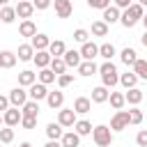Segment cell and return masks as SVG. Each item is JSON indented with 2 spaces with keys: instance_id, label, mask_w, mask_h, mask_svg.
I'll return each instance as SVG.
<instances>
[{
  "instance_id": "51",
  "label": "cell",
  "mask_w": 147,
  "mask_h": 147,
  "mask_svg": "<svg viewBox=\"0 0 147 147\" xmlns=\"http://www.w3.org/2000/svg\"><path fill=\"white\" fill-rule=\"evenodd\" d=\"M140 21H142V25H145V30H147V14H142V18H140Z\"/></svg>"
},
{
  "instance_id": "30",
  "label": "cell",
  "mask_w": 147,
  "mask_h": 147,
  "mask_svg": "<svg viewBox=\"0 0 147 147\" xmlns=\"http://www.w3.org/2000/svg\"><path fill=\"white\" fill-rule=\"evenodd\" d=\"M119 60H122V62H124L126 67H133V62L138 60V53H136L133 48H129V46H126V48H124V51L119 53Z\"/></svg>"
},
{
  "instance_id": "10",
  "label": "cell",
  "mask_w": 147,
  "mask_h": 147,
  "mask_svg": "<svg viewBox=\"0 0 147 147\" xmlns=\"http://www.w3.org/2000/svg\"><path fill=\"white\" fill-rule=\"evenodd\" d=\"M14 9H16V16L25 21V18H30V16H32V11H34V5H32V2H25V0H21V2H16V7H14Z\"/></svg>"
},
{
  "instance_id": "44",
  "label": "cell",
  "mask_w": 147,
  "mask_h": 147,
  "mask_svg": "<svg viewBox=\"0 0 147 147\" xmlns=\"http://www.w3.org/2000/svg\"><path fill=\"white\" fill-rule=\"evenodd\" d=\"M136 145H138V147H147V129L138 131V136H136Z\"/></svg>"
},
{
  "instance_id": "54",
  "label": "cell",
  "mask_w": 147,
  "mask_h": 147,
  "mask_svg": "<svg viewBox=\"0 0 147 147\" xmlns=\"http://www.w3.org/2000/svg\"><path fill=\"white\" fill-rule=\"evenodd\" d=\"M7 2H9V0H0V7H5V5H7Z\"/></svg>"
},
{
  "instance_id": "14",
  "label": "cell",
  "mask_w": 147,
  "mask_h": 147,
  "mask_svg": "<svg viewBox=\"0 0 147 147\" xmlns=\"http://www.w3.org/2000/svg\"><path fill=\"white\" fill-rule=\"evenodd\" d=\"M32 60H34V64H37L39 69H44V67H48V64H51V60H53V55H51L48 51H34V55H32Z\"/></svg>"
},
{
  "instance_id": "56",
  "label": "cell",
  "mask_w": 147,
  "mask_h": 147,
  "mask_svg": "<svg viewBox=\"0 0 147 147\" xmlns=\"http://www.w3.org/2000/svg\"><path fill=\"white\" fill-rule=\"evenodd\" d=\"M16 2H21V0H16Z\"/></svg>"
},
{
  "instance_id": "49",
  "label": "cell",
  "mask_w": 147,
  "mask_h": 147,
  "mask_svg": "<svg viewBox=\"0 0 147 147\" xmlns=\"http://www.w3.org/2000/svg\"><path fill=\"white\" fill-rule=\"evenodd\" d=\"M44 147H62V142H60V140H48Z\"/></svg>"
},
{
  "instance_id": "50",
  "label": "cell",
  "mask_w": 147,
  "mask_h": 147,
  "mask_svg": "<svg viewBox=\"0 0 147 147\" xmlns=\"http://www.w3.org/2000/svg\"><path fill=\"white\" fill-rule=\"evenodd\" d=\"M140 41H142V46H147V30L142 32V37H140Z\"/></svg>"
},
{
  "instance_id": "16",
  "label": "cell",
  "mask_w": 147,
  "mask_h": 147,
  "mask_svg": "<svg viewBox=\"0 0 147 147\" xmlns=\"http://www.w3.org/2000/svg\"><path fill=\"white\" fill-rule=\"evenodd\" d=\"M142 90H138V87H129L126 92H124V99H126V103H131V106H138L140 101H142Z\"/></svg>"
},
{
  "instance_id": "19",
  "label": "cell",
  "mask_w": 147,
  "mask_h": 147,
  "mask_svg": "<svg viewBox=\"0 0 147 147\" xmlns=\"http://www.w3.org/2000/svg\"><path fill=\"white\" fill-rule=\"evenodd\" d=\"M46 103H48L51 108H62V103H64V94H62L60 90L48 92V94H46Z\"/></svg>"
},
{
  "instance_id": "48",
  "label": "cell",
  "mask_w": 147,
  "mask_h": 147,
  "mask_svg": "<svg viewBox=\"0 0 147 147\" xmlns=\"http://www.w3.org/2000/svg\"><path fill=\"white\" fill-rule=\"evenodd\" d=\"M131 5V0H115V7H119V9H126Z\"/></svg>"
},
{
  "instance_id": "21",
  "label": "cell",
  "mask_w": 147,
  "mask_h": 147,
  "mask_svg": "<svg viewBox=\"0 0 147 147\" xmlns=\"http://www.w3.org/2000/svg\"><path fill=\"white\" fill-rule=\"evenodd\" d=\"M18 34H21V37H34V34H37V25H34L30 18H25V21L18 25Z\"/></svg>"
},
{
  "instance_id": "41",
  "label": "cell",
  "mask_w": 147,
  "mask_h": 147,
  "mask_svg": "<svg viewBox=\"0 0 147 147\" xmlns=\"http://www.w3.org/2000/svg\"><path fill=\"white\" fill-rule=\"evenodd\" d=\"M87 37H90V32H87V30H83V28L74 30V41H78V44H85V41H87Z\"/></svg>"
},
{
  "instance_id": "35",
  "label": "cell",
  "mask_w": 147,
  "mask_h": 147,
  "mask_svg": "<svg viewBox=\"0 0 147 147\" xmlns=\"http://www.w3.org/2000/svg\"><path fill=\"white\" fill-rule=\"evenodd\" d=\"M119 83L129 90V87H136V83H138V76L133 74V71H126V74H122L119 76Z\"/></svg>"
},
{
  "instance_id": "43",
  "label": "cell",
  "mask_w": 147,
  "mask_h": 147,
  "mask_svg": "<svg viewBox=\"0 0 147 147\" xmlns=\"http://www.w3.org/2000/svg\"><path fill=\"white\" fill-rule=\"evenodd\" d=\"M21 126L28 129V131L34 129V126H37V117H28V115H23V117H21Z\"/></svg>"
},
{
  "instance_id": "31",
  "label": "cell",
  "mask_w": 147,
  "mask_h": 147,
  "mask_svg": "<svg viewBox=\"0 0 147 147\" xmlns=\"http://www.w3.org/2000/svg\"><path fill=\"white\" fill-rule=\"evenodd\" d=\"M108 101H110V106H113L115 110H122L124 103H126V99H124L122 92H110V94H108Z\"/></svg>"
},
{
  "instance_id": "37",
  "label": "cell",
  "mask_w": 147,
  "mask_h": 147,
  "mask_svg": "<svg viewBox=\"0 0 147 147\" xmlns=\"http://www.w3.org/2000/svg\"><path fill=\"white\" fill-rule=\"evenodd\" d=\"M48 67H51V71H53L55 76H60V74H64V69H67V64H64V60H62V57H53Z\"/></svg>"
},
{
  "instance_id": "18",
  "label": "cell",
  "mask_w": 147,
  "mask_h": 147,
  "mask_svg": "<svg viewBox=\"0 0 147 147\" xmlns=\"http://www.w3.org/2000/svg\"><path fill=\"white\" fill-rule=\"evenodd\" d=\"M32 39V48L34 51H46L48 48V44H51V39H48V34H41V32H37L34 37H30Z\"/></svg>"
},
{
  "instance_id": "9",
  "label": "cell",
  "mask_w": 147,
  "mask_h": 147,
  "mask_svg": "<svg viewBox=\"0 0 147 147\" xmlns=\"http://www.w3.org/2000/svg\"><path fill=\"white\" fill-rule=\"evenodd\" d=\"M78 53H80V57H83V60H94V57L99 55V46H96L94 41H85V44L80 46V51H78Z\"/></svg>"
},
{
  "instance_id": "1",
  "label": "cell",
  "mask_w": 147,
  "mask_h": 147,
  "mask_svg": "<svg viewBox=\"0 0 147 147\" xmlns=\"http://www.w3.org/2000/svg\"><path fill=\"white\" fill-rule=\"evenodd\" d=\"M142 14H145L142 5H140V2H131V5L124 9V14H119V23H122L124 28H133V25L142 18Z\"/></svg>"
},
{
  "instance_id": "20",
  "label": "cell",
  "mask_w": 147,
  "mask_h": 147,
  "mask_svg": "<svg viewBox=\"0 0 147 147\" xmlns=\"http://www.w3.org/2000/svg\"><path fill=\"white\" fill-rule=\"evenodd\" d=\"M90 108H92V99H87V96H78L74 101V113L85 115V113H90Z\"/></svg>"
},
{
  "instance_id": "13",
  "label": "cell",
  "mask_w": 147,
  "mask_h": 147,
  "mask_svg": "<svg viewBox=\"0 0 147 147\" xmlns=\"http://www.w3.org/2000/svg\"><path fill=\"white\" fill-rule=\"evenodd\" d=\"M60 142H62V147H80V136L76 131H67V133H62Z\"/></svg>"
},
{
  "instance_id": "24",
  "label": "cell",
  "mask_w": 147,
  "mask_h": 147,
  "mask_svg": "<svg viewBox=\"0 0 147 147\" xmlns=\"http://www.w3.org/2000/svg\"><path fill=\"white\" fill-rule=\"evenodd\" d=\"M32 83H37V74H34V71L25 69V71L18 74V85H21V87H30Z\"/></svg>"
},
{
  "instance_id": "6",
  "label": "cell",
  "mask_w": 147,
  "mask_h": 147,
  "mask_svg": "<svg viewBox=\"0 0 147 147\" xmlns=\"http://www.w3.org/2000/svg\"><path fill=\"white\" fill-rule=\"evenodd\" d=\"M25 101H28V92H25V90H23L21 85H18V87H14V90L9 92V103H11V106L21 108V106H23Z\"/></svg>"
},
{
  "instance_id": "32",
  "label": "cell",
  "mask_w": 147,
  "mask_h": 147,
  "mask_svg": "<svg viewBox=\"0 0 147 147\" xmlns=\"http://www.w3.org/2000/svg\"><path fill=\"white\" fill-rule=\"evenodd\" d=\"M71 129H74L78 136H90V133H92V124H90L87 119H76V124H74Z\"/></svg>"
},
{
  "instance_id": "46",
  "label": "cell",
  "mask_w": 147,
  "mask_h": 147,
  "mask_svg": "<svg viewBox=\"0 0 147 147\" xmlns=\"http://www.w3.org/2000/svg\"><path fill=\"white\" fill-rule=\"evenodd\" d=\"M51 2H53V0H32L34 9H48V7H51Z\"/></svg>"
},
{
  "instance_id": "36",
  "label": "cell",
  "mask_w": 147,
  "mask_h": 147,
  "mask_svg": "<svg viewBox=\"0 0 147 147\" xmlns=\"http://www.w3.org/2000/svg\"><path fill=\"white\" fill-rule=\"evenodd\" d=\"M92 34H94V37H106V34H108V23L94 21V23H92Z\"/></svg>"
},
{
  "instance_id": "25",
  "label": "cell",
  "mask_w": 147,
  "mask_h": 147,
  "mask_svg": "<svg viewBox=\"0 0 147 147\" xmlns=\"http://www.w3.org/2000/svg\"><path fill=\"white\" fill-rule=\"evenodd\" d=\"M21 115H28V117H37L39 115V101H25L21 106Z\"/></svg>"
},
{
  "instance_id": "45",
  "label": "cell",
  "mask_w": 147,
  "mask_h": 147,
  "mask_svg": "<svg viewBox=\"0 0 147 147\" xmlns=\"http://www.w3.org/2000/svg\"><path fill=\"white\" fill-rule=\"evenodd\" d=\"M87 5H90L92 9H106V7L110 5V0H87Z\"/></svg>"
},
{
  "instance_id": "42",
  "label": "cell",
  "mask_w": 147,
  "mask_h": 147,
  "mask_svg": "<svg viewBox=\"0 0 147 147\" xmlns=\"http://www.w3.org/2000/svg\"><path fill=\"white\" fill-rule=\"evenodd\" d=\"M71 83H74V76H71V74H60V76H57V85H60V87H69Z\"/></svg>"
},
{
  "instance_id": "27",
  "label": "cell",
  "mask_w": 147,
  "mask_h": 147,
  "mask_svg": "<svg viewBox=\"0 0 147 147\" xmlns=\"http://www.w3.org/2000/svg\"><path fill=\"white\" fill-rule=\"evenodd\" d=\"M53 57H62L64 55V51H67V46H64V41H60V39H55V41H51L48 44V48H46Z\"/></svg>"
},
{
  "instance_id": "38",
  "label": "cell",
  "mask_w": 147,
  "mask_h": 147,
  "mask_svg": "<svg viewBox=\"0 0 147 147\" xmlns=\"http://www.w3.org/2000/svg\"><path fill=\"white\" fill-rule=\"evenodd\" d=\"M99 55H101L103 60H113V55H115V46H113V44H101V46H99Z\"/></svg>"
},
{
  "instance_id": "33",
  "label": "cell",
  "mask_w": 147,
  "mask_h": 147,
  "mask_svg": "<svg viewBox=\"0 0 147 147\" xmlns=\"http://www.w3.org/2000/svg\"><path fill=\"white\" fill-rule=\"evenodd\" d=\"M133 74L138 76V78H142V80H147V60H136L133 62Z\"/></svg>"
},
{
  "instance_id": "3",
  "label": "cell",
  "mask_w": 147,
  "mask_h": 147,
  "mask_svg": "<svg viewBox=\"0 0 147 147\" xmlns=\"http://www.w3.org/2000/svg\"><path fill=\"white\" fill-rule=\"evenodd\" d=\"M92 138H94V142H96L99 147H110V145H113V131H110V126H106V124L94 126V129H92Z\"/></svg>"
},
{
  "instance_id": "23",
  "label": "cell",
  "mask_w": 147,
  "mask_h": 147,
  "mask_svg": "<svg viewBox=\"0 0 147 147\" xmlns=\"http://www.w3.org/2000/svg\"><path fill=\"white\" fill-rule=\"evenodd\" d=\"M62 60H64V64H67V67H78V64L83 62V57H80V53H78V51H64Z\"/></svg>"
},
{
  "instance_id": "47",
  "label": "cell",
  "mask_w": 147,
  "mask_h": 147,
  "mask_svg": "<svg viewBox=\"0 0 147 147\" xmlns=\"http://www.w3.org/2000/svg\"><path fill=\"white\" fill-rule=\"evenodd\" d=\"M7 108H9V96H2L0 94V113H5Z\"/></svg>"
},
{
  "instance_id": "5",
  "label": "cell",
  "mask_w": 147,
  "mask_h": 147,
  "mask_svg": "<svg viewBox=\"0 0 147 147\" xmlns=\"http://www.w3.org/2000/svg\"><path fill=\"white\" fill-rule=\"evenodd\" d=\"M21 110L14 106V108H7L5 113H2V122H5V126H16V124H21Z\"/></svg>"
},
{
  "instance_id": "22",
  "label": "cell",
  "mask_w": 147,
  "mask_h": 147,
  "mask_svg": "<svg viewBox=\"0 0 147 147\" xmlns=\"http://www.w3.org/2000/svg\"><path fill=\"white\" fill-rule=\"evenodd\" d=\"M32 55H34V48H32V44H21V46H18V53H16V57H18L21 62H30V60H32Z\"/></svg>"
},
{
  "instance_id": "12",
  "label": "cell",
  "mask_w": 147,
  "mask_h": 147,
  "mask_svg": "<svg viewBox=\"0 0 147 147\" xmlns=\"http://www.w3.org/2000/svg\"><path fill=\"white\" fill-rule=\"evenodd\" d=\"M46 94H48V90H46L44 83H32L30 85V99L32 101H41V99H46Z\"/></svg>"
},
{
  "instance_id": "52",
  "label": "cell",
  "mask_w": 147,
  "mask_h": 147,
  "mask_svg": "<svg viewBox=\"0 0 147 147\" xmlns=\"http://www.w3.org/2000/svg\"><path fill=\"white\" fill-rule=\"evenodd\" d=\"M18 147H32V145H30V142H21Z\"/></svg>"
},
{
  "instance_id": "39",
  "label": "cell",
  "mask_w": 147,
  "mask_h": 147,
  "mask_svg": "<svg viewBox=\"0 0 147 147\" xmlns=\"http://www.w3.org/2000/svg\"><path fill=\"white\" fill-rule=\"evenodd\" d=\"M140 122H142V110L133 106V108L129 110V124H140Z\"/></svg>"
},
{
  "instance_id": "26",
  "label": "cell",
  "mask_w": 147,
  "mask_h": 147,
  "mask_svg": "<svg viewBox=\"0 0 147 147\" xmlns=\"http://www.w3.org/2000/svg\"><path fill=\"white\" fill-rule=\"evenodd\" d=\"M62 126L57 124V122H48L46 124V136H48V140H60L62 138Z\"/></svg>"
},
{
  "instance_id": "40",
  "label": "cell",
  "mask_w": 147,
  "mask_h": 147,
  "mask_svg": "<svg viewBox=\"0 0 147 147\" xmlns=\"http://www.w3.org/2000/svg\"><path fill=\"white\" fill-rule=\"evenodd\" d=\"M14 140V129L11 126H5V129H0V142H11Z\"/></svg>"
},
{
  "instance_id": "17",
  "label": "cell",
  "mask_w": 147,
  "mask_h": 147,
  "mask_svg": "<svg viewBox=\"0 0 147 147\" xmlns=\"http://www.w3.org/2000/svg\"><path fill=\"white\" fill-rule=\"evenodd\" d=\"M16 53H11V51H0V69H11L14 64H16Z\"/></svg>"
},
{
  "instance_id": "28",
  "label": "cell",
  "mask_w": 147,
  "mask_h": 147,
  "mask_svg": "<svg viewBox=\"0 0 147 147\" xmlns=\"http://www.w3.org/2000/svg\"><path fill=\"white\" fill-rule=\"evenodd\" d=\"M55 74L51 71V67H44V69H39V74H37V80L39 83H44V85H51V83H55Z\"/></svg>"
},
{
  "instance_id": "15",
  "label": "cell",
  "mask_w": 147,
  "mask_h": 147,
  "mask_svg": "<svg viewBox=\"0 0 147 147\" xmlns=\"http://www.w3.org/2000/svg\"><path fill=\"white\" fill-rule=\"evenodd\" d=\"M76 69H78V74H80V76H94V74L99 71V67L94 64V60H83Z\"/></svg>"
},
{
  "instance_id": "53",
  "label": "cell",
  "mask_w": 147,
  "mask_h": 147,
  "mask_svg": "<svg viewBox=\"0 0 147 147\" xmlns=\"http://www.w3.org/2000/svg\"><path fill=\"white\" fill-rule=\"evenodd\" d=\"M138 2H140V5H142V7H147V0H138Z\"/></svg>"
},
{
  "instance_id": "2",
  "label": "cell",
  "mask_w": 147,
  "mask_h": 147,
  "mask_svg": "<svg viewBox=\"0 0 147 147\" xmlns=\"http://www.w3.org/2000/svg\"><path fill=\"white\" fill-rule=\"evenodd\" d=\"M99 74H101V83H103L106 87H115V85L119 83V74H117V69H115V64H113L110 60H106V62L99 67Z\"/></svg>"
},
{
  "instance_id": "7",
  "label": "cell",
  "mask_w": 147,
  "mask_h": 147,
  "mask_svg": "<svg viewBox=\"0 0 147 147\" xmlns=\"http://www.w3.org/2000/svg\"><path fill=\"white\" fill-rule=\"evenodd\" d=\"M57 124H60V126H74V124H76V113H74V108H62V110L57 113Z\"/></svg>"
},
{
  "instance_id": "29",
  "label": "cell",
  "mask_w": 147,
  "mask_h": 147,
  "mask_svg": "<svg viewBox=\"0 0 147 147\" xmlns=\"http://www.w3.org/2000/svg\"><path fill=\"white\" fill-rule=\"evenodd\" d=\"M108 94H110L108 87H106V85H99V87L92 90V101H94V103H103V101H108Z\"/></svg>"
},
{
  "instance_id": "55",
  "label": "cell",
  "mask_w": 147,
  "mask_h": 147,
  "mask_svg": "<svg viewBox=\"0 0 147 147\" xmlns=\"http://www.w3.org/2000/svg\"><path fill=\"white\" fill-rule=\"evenodd\" d=\"M0 124H5V122H2V113H0Z\"/></svg>"
},
{
  "instance_id": "8",
  "label": "cell",
  "mask_w": 147,
  "mask_h": 147,
  "mask_svg": "<svg viewBox=\"0 0 147 147\" xmlns=\"http://www.w3.org/2000/svg\"><path fill=\"white\" fill-rule=\"evenodd\" d=\"M53 5H55V14H57V18H69L71 11H74L71 0H53Z\"/></svg>"
},
{
  "instance_id": "4",
  "label": "cell",
  "mask_w": 147,
  "mask_h": 147,
  "mask_svg": "<svg viewBox=\"0 0 147 147\" xmlns=\"http://www.w3.org/2000/svg\"><path fill=\"white\" fill-rule=\"evenodd\" d=\"M129 126V110H117L110 119V131H124Z\"/></svg>"
},
{
  "instance_id": "34",
  "label": "cell",
  "mask_w": 147,
  "mask_h": 147,
  "mask_svg": "<svg viewBox=\"0 0 147 147\" xmlns=\"http://www.w3.org/2000/svg\"><path fill=\"white\" fill-rule=\"evenodd\" d=\"M14 18H16V9L5 5V7L0 9V21H2V23H14Z\"/></svg>"
},
{
  "instance_id": "11",
  "label": "cell",
  "mask_w": 147,
  "mask_h": 147,
  "mask_svg": "<svg viewBox=\"0 0 147 147\" xmlns=\"http://www.w3.org/2000/svg\"><path fill=\"white\" fill-rule=\"evenodd\" d=\"M101 11H103V16H101V18H103V23H108V25H110V23H117V21H119V14H122V11H119V7H115V5H113V7L108 5V7H106V9H101Z\"/></svg>"
}]
</instances>
